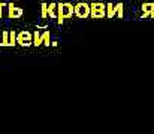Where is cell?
Segmentation results:
<instances>
[{"label": "cell", "instance_id": "cell-2", "mask_svg": "<svg viewBox=\"0 0 154 134\" xmlns=\"http://www.w3.org/2000/svg\"><path fill=\"white\" fill-rule=\"evenodd\" d=\"M90 7H91V13H90L91 18L100 19V18L106 16V4L102 1H94V3L90 4Z\"/></svg>", "mask_w": 154, "mask_h": 134}, {"label": "cell", "instance_id": "cell-11", "mask_svg": "<svg viewBox=\"0 0 154 134\" xmlns=\"http://www.w3.org/2000/svg\"><path fill=\"white\" fill-rule=\"evenodd\" d=\"M17 45V33L15 30L9 31V46H15Z\"/></svg>", "mask_w": 154, "mask_h": 134}, {"label": "cell", "instance_id": "cell-15", "mask_svg": "<svg viewBox=\"0 0 154 134\" xmlns=\"http://www.w3.org/2000/svg\"><path fill=\"white\" fill-rule=\"evenodd\" d=\"M112 7H114V4H112V3H108V4H106V16H109V15H111Z\"/></svg>", "mask_w": 154, "mask_h": 134}, {"label": "cell", "instance_id": "cell-16", "mask_svg": "<svg viewBox=\"0 0 154 134\" xmlns=\"http://www.w3.org/2000/svg\"><path fill=\"white\" fill-rule=\"evenodd\" d=\"M0 46H2V33H0Z\"/></svg>", "mask_w": 154, "mask_h": 134}, {"label": "cell", "instance_id": "cell-6", "mask_svg": "<svg viewBox=\"0 0 154 134\" xmlns=\"http://www.w3.org/2000/svg\"><path fill=\"white\" fill-rule=\"evenodd\" d=\"M115 15H117L118 18H123V16H124V4H123V3H117V4H114L112 12H111V15H109L108 18H114Z\"/></svg>", "mask_w": 154, "mask_h": 134}, {"label": "cell", "instance_id": "cell-14", "mask_svg": "<svg viewBox=\"0 0 154 134\" xmlns=\"http://www.w3.org/2000/svg\"><path fill=\"white\" fill-rule=\"evenodd\" d=\"M5 7H8V3L0 1V18H3V10H5Z\"/></svg>", "mask_w": 154, "mask_h": 134}, {"label": "cell", "instance_id": "cell-8", "mask_svg": "<svg viewBox=\"0 0 154 134\" xmlns=\"http://www.w3.org/2000/svg\"><path fill=\"white\" fill-rule=\"evenodd\" d=\"M48 16L50 18H57L58 16V4L57 3H50L48 4Z\"/></svg>", "mask_w": 154, "mask_h": 134}, {"label": "cell", "instance_id": "cell-7", "mask_svg": "<svg viewBox=\"0 0 154 134\" xmlns=\"http://www.w3.org/2000/svg\"><path fill=\"white\" fill-rule=\"evenodd\" d=\"M141 7H142V12H144L142 18H148V16L154 18V3H151V1H148V3H144Z\"/></svg>", "mask_w": 154, "mask_h": 134}, {"label": "cell", "instance_id": "cell-3", "mask_svg": "<svg viewBox=\"0 0 154 134\" xmlns=\"http://www.w3.org/2000/svg\"><path fill=\"white\" fill-rule=\"evenodd\" d=\"M91 13V7L85 1H79L75 4V16L78 18H88Z\"/></svg>", "mask_w": 154, "mask_h": 134}, {"label": "cell", "instance_id": "cell-4", "mask_svg": "<svg viewBox=\"0 0 154 134\" xmlns=\"http://www.w3.org/2000/svg\"><path fill=\"white\" fill-rule=\"evenodd\" d=\"M17 43L20 46H30L33 45V34L27 30H23L17 34Z\"/></svg>", "mask_w": 154, "mask_h": 134}, {"label": "cell", "instance_id": "cell-10", "mask_svg": "<svg viewBox=\"0 0 154 134\" xmlns=\"http://www.w3.org/2000/svg\"><path fill=\"white\" fill-rule=\"evenodd\" d=\"M2 46H9V31H2Z\"/></svg>", "mask_w": 154, "mask_h": 134}, {"label": "cell", "instance_id": "cell-1", "mask_svg": "<svg viewBox=\"0 0 154 134\" xmlns=\"http://www.w3.org/2000/svg\"><path fill=\"white\" fill-rule=\"evenodd\" d=\"M72 15H75V6L72 3H58V16H57V22L61 25L64 22V18H70Z\"/></svg>", "mask_w": 154, "mask_h": 134}, {"label": "cell", "instance_id": "cell-5", "mask_svg": "<svg viewBox=\"0 0 154 134\" xmlns=\"http://www.w3.org/2000/svg\"><path fill=\"white\" fill-rule=\"evenodd\" d=\"M23 13H24V10H23L21 7L15 6L14 3H8V18H12V19L21 18Z\"/></svg>", "mask_w": 154, "mask_h": 134}, {"label": "cell", "instance_id": "cell-12", "mask_svg": "<svg viewBox=\"0 0 154 134\" xmlns=\"http://www.w3.org/2000/svg\"><path fill=\"white\" fill-rule=\"evenodd\" d=\"M42 40H44V45L45 46H50L52 43L51 42V34H50V31H45L44 34H42Z\"/></svg>", "mask_w": 154, "mask_h": 134}, {"label": "cell", "instance_id": "cell-9", "mask_svg": "<svg viewBox=\"0 0 154 134\" xmlns=\"http://www.w3.org/2000/svg\"><path fill=\"white\" fill-rule=\"evenodd\" d=\"M44 43V40H42V34L39 33V30H36L35 33H33V45L35 46H39V45Z\"/></svg>", "mask_w": 154, "mask_h": 134}, {"label": "cell", "instance_id": "cell-13", "mask_svg": "<svg viewBox=\"0 0 154 134\" xmlns=\"http://www.w3.org/2000/svg\"><path fill=\"white\" fill-rule=\"evenodd\" d=\"M41 15H42V18H48V3L41 4Z\"/></svg>", "mask_w": 154, "mask_h": 134}]
</instances>
